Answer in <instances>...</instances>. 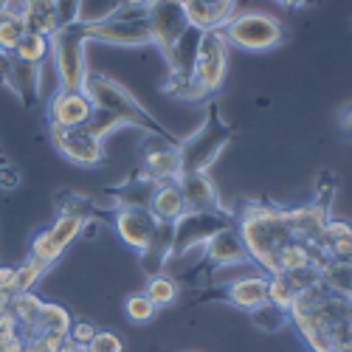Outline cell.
<instances>
[{
	"instance_id": "6da1fadb",
	"label": "cell",
	"mask_w": 352,
	"mask_h": 352,
	"mask_svg": "<svg viewBox=\"0 0 352 352\" xmlns=\"http://www.w3.org/2000/svg\"><path fill=\"white\" fill-rule=\"evenodd\" d=\"M237 231L245 243V251L268 276H276L279 254L285 245L296 243L299 234L293 231L287 209L274 206V203H245L243 214L237 217ZM305 243V240H302Z\"/></svg>"
},
{
	"instance_id": "7a4b0ae2",
	"label": "cell",
	"mask_w": 352,
	"mask_h": 352,
	"mask_svg": "<svg viewBox=\"0 0 352 352\" xmlns=\"http://www.w3.org/2000/svg\"><path fill=\"white\" fill-rule=\"evenodd\" d=\"M85 96L91 99L94 107L116 116V119L122 122V127H138L144 130L146 135H153V138H164V141H172V144H181L178 135H172L155 116L146 110L127 87L122 82H116L99 71H87V79H85Z\"/></svg>"
},
{
	"instance_id": "3957f363",
	"label": "cell",
	"mask_w": 352,
	"mask_h": 352,
	"mask_svg": "<svg viewBox=\"0 0 352 352\" xmlns=\"http://www.w3.org/2000/svg\"><path fill=\"white\" fill-rule=\"evenodd\" d=\"M237 135L226 119H223V110L214 99L206 102V119L203 124L181 138L178 144V155H181V175H195V172H209L212 164L220 158V153L228 146V141Z\"/></svg>"
},
{
	"instance_id": "277c9868",
	"label": "cell",
	"mask_w": 352,
	"mask_h": 352,
	"mask_svg": "<svg viewBox=\"0 0 352 352\" xmlns=\"http://www.w3.org/2000/svg\"><path fill=\"white\" fill-rule=\"evenodd\" d=\"M51 43V63L56 71V79H60V87L65 91H82L85 79H87V60H85V48H87V34L82 32V25H63L48 37Z\"/></svg>"
},
{
	"instance_id": "5b68a950",
	"label": "cell",
	"mask_w": 352,
	"mask_h": 352,
	"mask_svg": "<svg viewBox=\"0 0 352 352\" xmlns=\"http://www.w3.org/2000/svg\"><path fill=\"white\" fill-rule=\"evenodd\" d=\"M220 34H223L226 45L251 51V54H262V51L276 48L285 40V28L276 17H271L265 12H245V14H234L220 28Z\"/></svg>"
},
{
	"instance_id": "8992f818",
	"label": "cell",
	"mask_w": 352,
	"mask_h": 352,
	"mask_svg": "<svg viewBox=\"0 0 352 352\" xmlns=\"http://www.w3.org/2000/svg\"><path fill=\"white\" fill-rule=\"evenodd\" d=\"M237 223L231 209L226 212H184L172 223V259L189 254L197 245H206L217 231Z\"/></svg>"
},
{
	"instance_id": "52a82bcc",
	"label": "cell",
	"mask_w": 352,
	"mask_h": 352,
	"mask_svg": "<svg viewBox=\"0 0 352 352\" xmlns=\"http://www.w3.org/2000/svg\"><path fill=\"white\" fill-rule=\"evenodd\" d=\"M85 223L87 220H82L79 214L60 212V217H56L51 226L34 231L32 243H28V256L34 262H40L43 268H51L54 262L63 256V251L85 231Z\"/></svg>"
},
{
	"instance_id": "ba28073f",
	"label": "cell",
	"mask_w": 352,
	"mask_h": 352,
	"mask_svg": "<svg viewBox=\"0 0 352 352\" xmlns=\"http://www.w3.org/2000/svg\"><path fill=\"white\" fill-rule=\"evenodd\" d=\"M82 32L87 40L107 43V45H122V48H138V45H153V32L146 20H119V17H94V20H79Z\"/></svg>"
},
{
	"instance_id": "9c48e42d",
	"label": "cell",
	"mask_w": 352,
	"mask_h": 352,
	"mask_svg": "<svg viewBox=\"0 0 352 352\" xmlns=\"http://www.w3.org/2000/svg\"><path fill=\"white\" fill-rule=\"evenodd\" d=\"M48 138L54 150L76 166L94 169L104 164V141L91 135L85 127H48Z\"/></svg>"
},
{
	"instance_id": "30bf717a",
	"label": "cell",
	"mask_w": 352,
	"mask_h": 352,
	"mask_svg": "<svg viewBox=\"0 0 352 352\" xmlns=\"http://www.w3.org/2000/svg\"><path fill=\"white\" fill-rule=\"evenodd\" d=\"M228 68V45L220 32H203L197 56H195V79L206 87V94H217L226 82Z\"/></svg>"
},
{
	"instance_id": "8fae6325",
	"label": "cell",
	"mask_w": 352,
	"mask_h": 352,
	"mask_svg": "<svg viewBox=\"0 0 352 352\" xmlns=\"http://www.w3.org/2000/svg\"><path fill=\"white\" fill-rule=\"evenodd\" d=\"M146 23H150V32H153V45H158L164 60L189 28L184 3H178V0H150Z\"/></svg>"
},
{
	"instance_id": "7c38bea8",
	"label": "cell",
	"mask_w": 352,
	"mask_h": 352,
	"mask_svg": "<svg viewBox=\"0 0 352 352\" xmlns=\"http://www.w3.org/2000/svg\"><path fill=\"white\" fill-rule=\"evenodd\" d=\"M141 172L155 184H169L181 178V155H178V144L153 138L144 141L141 146Z\"/></svg>"
},
{
	"instance_id": "4fadbf2b",
	"label": "cell",
	"mask_w": 352,
	"mask_h": 352,
	"mask_svg": "<svg viewBox=\"0 0 352 352\" xmlns=\"http://www.w3.org/2000/svg\"><path fill=\"white\" fill-rule=\"evenodd\" d=\"M94 113L91 99L85 96V91H65L56 87V94L48 99L45 122L48 127H82Z\"/></svg>"
},
{
	"instance_id": "5bb4252c",
	"label": "cell",
	"mask_w": 352,
	"mask_h": 352,
	"mask_svg": "<svg viewBox=\"0 0 352 352\" xmlns=\"http://www.w3.org/2000/svg\"><path fill=\"white\" fill-rule=\"evenodd\" d=\"M113 228L124 245H130L133 251L141 254L146 245H150L153 234L158 231V220L153 217L150 209H116Z\"/></svg>"
},
{
	"instance_id": "9a60e30c",
	"label": "cell",
	"mask_w": 352,
	"mask_h": 352,
	"mask_svg": "<svg viewBox=\"0 0 352 352\" xmlns=\"http://www.w3.org/2000/svg\"><path fill=\"white\" fill-rule=\"evenodd\" d=\"M200 299H220L240 310H251L268 299V276H243L237 282H228L220 290L200 293Z\"/></svg>"
},
{
	"instance_id": "2e32d148",
	"label": "cell",
	"mask_w": 352,
	"mask_h": 352,
	"mask_svg": "<svg viewBox=\"0 0 352 352\" xmlns=\"http://www.w3.org/2000/svg\"><path fill=\"white\" fill-rule=\"evenodd\" d=\"M186 212H226L228 206L223 203L214 181L209 178V172H195V175H181L178 178Z\"/></svg>"
},
{
	"instance_id": "e0dca14e",
	"label": "cell",
	"mask_w": 352,
	"mask_h": 352,
	"mask_svg": "<svg viewBox=\"0 0 352 352\" xmlns=\"http://www.w3.org/2000/svg\"><path fill=\"white\" fill-rule=\"evenodd\" d=\"M203 256H206V265L212 268H226V265H243L248 262V251H245V243L237 231V223L217 231L214 237L203 245Z\"/></svg>"
},
{
	"instance_id": "ac0fdd59",
	"label": "cell",
	"mask_w": 352,
	"mask_h": 352,
	"mask_svg": "<svg viewBox=\"0 0 352 352\" xmlns=\"http://www.w3.org/2000/svg\"><path fill=\"white\" fill-rule=\"evenodd\" d=\"M155 186H158V184L150 181V178H146V175L138 169V172L130 175L127 181L102 189V195L110 197L113 209H150V200H153V195H155Z\"/></svg>"
},
{
	"instance_id": "d6986e66",
	"label": "cell",
	"mask_w": 352,
	"mask_h": 352,
	"mask_svg": "<svg viewBox=\"0 0 352 352\" xmlns=\"http://www.w3.org/2000/svg\"><path fill=\"white\" fill-rule=\"evenodd\" d=\"M237 0H184V12L192 28L197 32H220L234 17Z\"/></svg>"
},
{
	"instance_id": "ffe728a7",
	"label": "cell",
	"mask_w": 352,
	"mask_h": 352,
	"mask_svg": "<svg viewBox=\"0 0 352 352\" xmlns=\"http://www.w3.org/2000/svg\"><path fill=\"white\" fill-rule=\"evenodd\" d=\"M14 56V54H12ZM43 65H32V63H23V60H12V71H9V79H6V87L9 91L25 104V107H32L37 99H40V74Z\"/></svg>"
},
{
	"instance_id": "44dd1931",
	"label": "cell",
	"mask_w": 352,
	"mask_h": 352,
	"mask_svg": "<svg viewBox=\"0 0 352 352\" xmlns=\"http://www.w3.org/2000/svg\"><path fill=\"white\" fill-rule=\"evenodd\" d=\"M318 251L324 254V259L352 262V226L341 220H330L318 237Z\"/></svg>"
},
{
	"instance_id": "7402d4cb",
	"label": "cell",
	"mask_w": 352,
	"mask_h": 352,
	"mask_svg": "<svg viewBox=\"0 0 352 352\" xmlns=\"http://www.w3.org/2000/svg\"><path fill=\"white\" fill-rule=\"evenodd\" d=\"M138 256H141V268L146 276L164 274V265L172 259V223H158V231L153 234L150 245Z\"/></svg>"
},
{
	"instance_id": "603a6c76",
	"label": "cell",
	"mask_w": 352,
	"mask_h": 352,
	"mask_svg": "<svg viewBox=\"0 0 352 352\" xmlns=\"http://www.w3.org/2000/svg\"><path fill=\"white\" fill-rule=\"evenodd\" d=\"M150 212L158 223H175L184 212H186V203L181 195L178 181H169V184H158L155 195L150 200Z\"/></svg>"
},
{
	"instance_id": "cb8c5ba5",
	"label": "cell",
	"mask_w": 352,
	"mask_h": 352,
	"mask_svg": "<svg viewBox=\"0 0 352 352\" xmlns=\"http://www.w3.org/2000/svg\"><path fill=\"white\" fill-rule=\"evenodd\" d=\"M23 25H25V32L51 37L56 28H60V14H56V3H54V0H25Z\"/></svg>"
},
{
	"instance_id": "d4e9b609",
	"label": "cell",
	"mask_w": 352,
	"mask_h": 352,
	"mask_svg": "<svg viewBox=\"0 0 352 352\" xmlns=\"http://www.w3.org/2000/svg\"><path fill=\"white\" fill-rule=\"evenodd\" d=\"M40 307H43V299L37 296V293H20V296L9 299L6 316L14 321V327L20 333H28V330H34V321L40 316Z\"/></svg>"
},
{
	"instance_id": "484cf974",
	"label": "cell",
	"mask_w": 352,
	"mask_h": 352,
	"mask_svg": "<svg viewBox=\"0 0 352 352\" xmlns=\"http://www.w3.org/2000/svg\"><path fill=\"white\" fill-rule=\"evenodd\" d=\"M321 268V285H324L330 293L341 299H349L352 302V262H336V259H327Z\"/></svg>"
},
{
	"instance_id": "4316f807",
	"label": "cell",
	"mask_w": 352,
	"mask_h": 352,
	"mask_svg": "<svg viewBox=\"0 0 352 352\" xmlns=\"http://www.w3.org/2000/svg\"><path fill=\"white\" fill-rule=\"evenodd\" d=\"M74 324V316L68 313V307L56 305V302H43L40 307V316L34 321V330L40 333H54V336H68Z\"/></svg>"
},
{
	"instance_id": "83f0119b",
	"label": "cell",
	"mask_w": 352,
	"mask_h": 352,
	"mask_svg": "<svg viewBox=\"0 0 352 352\" xmlns=\"http://www.w3.org/2000/svg\"><path fill=\"white\" fill-rule=\"evenodd\" d=\"M144 296L150 299L158 310H161V307H172L175 302H178V296H181V285L175 282L172 276H166V274H155V276L146 279Z\"/></svg>"
},
{
	"instance_id": "f1b7e54d",
	"label": "cell",
	"mask_w": 352,
	"mask_h": 352,
	"mask_svg": "<svg viewBox=\"0 0 352 352\" xmlns=\"http://www.w3.org/2000/svg\"><path fill=\"white\" fill-rule=\"evenodd\" d=\"M161 94H166L172 99H181V102H209L212 99L206 94V87H203L195 76H189V79H172V76H166V82L161 85Z\"/></svg>"
},
{
	"instance_id": "f546056e",
	"label": "cell",
	"mask_w": 352,
	"mask_h": 352,
	"mask_svg": "<svg viewBox=\"0 0 352 352\" xmlns=\"http://www.w3.org/2000/svg\"><path fill=\"white\" fill-rule=\"evenodd\" d=\"M251 313V321L256 324V330H262V333H279L285 324H287V310H282V307H276L274 302H262V305H256V307H251L248 310Z\"/></svg>"
},
{
	"instance_id": "4dcf8cb0",
	"label": "cell",
	"mask_w": 352,
	"mask_h": 352,
	"mask_svg": "<svg viewBox=\"0 0 352 352\" xmlns=\"http://www.w3.org/2000/svg\"><path fill=\"white\" fill-rule=\"evenodd\" d=\"M51 54V43L48 37L43 34H34V32H25L14 48V56L23 63H32V65H43V60Z\"/></svg>"
},
{
	"instance_id": "1f68e13d",
	"label": "cell",
	"mask_w": 352,
	"mask_h": 352,
	"mask_svg": "<svg viewBox=\"0 0 352 352\" xmlns=\"http://www.w3.org/2000/svg\"><path fill=\"white\" fill-rule=\"evenodd\" d=\"M23 336V352H63L65 349V336H54V333H40V330H28Z\"/></svg>"
},
{
	"instance_id": "d6a6232c",
	"label": "cell",
	"mask_w": 352,
	"mask_h": 352,
	"mask_svg": "<svg viewBox=\"0 0 352 352\" xmlns=\"http://www.w3.org/2000/svg\"><path fill=\"white\" fill-rule=\"evenodd\" d=\"M45 271L48 268H43L32 256H28L23 265H14V296H20V293H34V285L45 276Z\"/></svg>"
},
{
	"instance_id": "836d02e7",
	"label": "cell",
	"mask_w": 352,
	"mask_h": 352,
	"mask_svg": "<svg viewBox=\"0 0 352 352\" xmlns=\"http://www.w3.org/2000/svg\"><path fill=\"white\" fill-rule=\"evenodd\" d=\"M299 290L293 285L285 274H276V276H268V302H274L276 307L282 310H290V305L296 302Z\"/></svg>"
},
{
	"instance_id": "e575fe53",
	"label": "cell",
	"mask_w": 352,
	"mask_h": 352,
	"mask_svg": "<svg viewBox=\"0 0 352 352\" xmlns=\"http://www.w3.org/2000/svg\"><path fill=\"white\" fill-rule=\"evenodd\" d=\"M124 313H127V318L133 321V324H146V321L155 318L158 307L146 299L144 293H133V296H127V302H124Z\"/></svg>"
},
{
	"instance_id": "d590c367",
	"label": "cell",
	"mask_w": 352,
	"mask_h": 352,
	"mask_svg": "<svg viewBox=\"0 0 352 352\" xmlns=\"http://www.w3.org/2000/svg\"><path fill=\"white\" fill-rule=\"evenodd\" d=\"M25 34V25L23 20H14V17H0V51L6 54H14L20 37Z\"/></svg>"
},
{
	"instance_id": "8d00e7d4",
	"label": "cell",
	"mask_w": 352,
	"mask_h": 352,
	"mask_svg": "<svg viewBox=\"0 0 352 352\" xmlns=\"http://www.w3.org/2000/svg\"><path fill=\"white\" fill-rule=\"evenodd\" d=\"M107 14L119 17V20H146V14H150V0H122V3L113 6Z\"/></svg>"
},
{
	"instance_id": "74e56055",
	"label": "cell",
	"mask_w": 352,
	"mask_h": 352,
	"mask_svg": "<svg viewBox=\"0 0 352 352\" xmlns=\"http://www.w3.org/2000/svg\"><path fill=\"white\" fill-rule=\"evenodd\" d=\"M85 349L87 352H124V344L113 330H96V336L91 338V344Z\"/></svg>"
},
{
	"instance_id": "f35d334b",
	"label": "cell",
	"mask_w": 352,
	"mask_h": 352,
	"mask_svg": "<svg viewBox=\"0 0 352 352\" xmlns=\"http://www.w3.org/2000/svg\"><path fill=\"white\" fill-rule=\"evenodd\" d=\"M94 336H96V327L91 324V321H87V318H74V324H71L65 341L68 344H76V346H87Z\"/></svg>"
},
{
	"instance_id": "ab89813d",
	"label": "cell",
	"mask_w": 352,
	"mask_h": 352,
	"mask_svg": "<svg viewBox=\"0 0 352 352\" xmlns=\"http://www.w3.org/2000/svg\"><path fill=\"white\" fill-rule=\"evenodd\" d=\"M54 3H56V14H60V28L82 20V0H54Z\"/></svg>"
},
{
	"instance_id": "60d3db41",
	"label": "cell",
	"mask_w": 352,
	"mask_h": 352,
	"mask_svg": "<svg viewBox=\"0 0 352 352\" xmlns=\"http://www.w3.org/2000/svg\"><path fill=\"white\" fill-rule=\"evenodd\" d=\"M12 296H14V268L12 265H0V307L6 310Z\"/></svg>"
},
{
	"instance_id": "b9f144b4",
	"label": "cell",
	"mask_w": 352,
	"mask_h": 352,
	"mask_svg": "<svg viewBox=\"0 0 352 352\" xmlns=\"http://www.w3.org/2000/svg\"><path fill=\"white\" fill-rule=\"evenodd\" d=\"M17 184H20V175L12 164L0 169V189H17Z\"/></svg>"
},
{
	"instance_id": "7bdbcfd3",
	"label": "cell",
	"mask_w": 352,
	"mask_h": 352,
	"mask_svg": "<svg viewBox=\"0 0 352 352\" xmlns=\"http://www.w3.org/2000/svg\"><path fill=\"white\" fill-rule=\"evenodd\" d=\"M12 60L14 56L6 54V51H0V85L6 87V79H9V71H12Z\"/></svg>"
},
{
	"instance_id": "ee69618b",
	"label": "cell",
	"mask_w": 352,
	"mask_h": 352,
	"mask_svg": "<svg viewBox=\"0 0 352 352\" xmlns=\"http://www.w3.org/2000/svg\"><path fill=\"white\" fill-rule=\"evenodd\" d=\"M341 133H344V135L352 141V102H349V104L341 110Z\"/></svg>"
},
{
	"instance_id": "f6af8a7d",
	"label": "cell",
	"mask_w": 352,
	"mask_h": 352,
	"mask_svg": "<svg viewBox=\"0 0 352 352\" xmlns=\"http://www.w3.org/2000/svg\"><path fill=\"white\" fill-rule=\"evenodd\" d=\"M276 3L287 9H310V6H321V0H276Z\"/></svg>"
},
{
	"instance_id": "bcb514c9",
	"label": "cell",
	"mask_w": 352,
	"mask_h": 352,
	"mask_svg": "<svg viewBox=\"0 0 352 352\" xmlns=\"http://www.w3.org/2000/svg\"><path fill=\"white\" fill-rule=\"evenodd\" d=\"M63 352H87V349H85V346H76V344H65Z\"/></svg>"
},
{
	"instance_id": "7dc6e473",
	"label": "cell",
	"mask_w": 352,
	"mask_h": 352,
	"mask_svg": "<svg viewBox=\"0 0 352 352\" xmlns=\"http://www.w3.org/2000/svg\"><path fill=\"white\" fill-rule=\"evenodd\" d=\"M3 166H9V158H6L3 153H0V169H3Z\"/></svg>"
},
{
	"instance_id": "c3c4849f",
	"label": "cell",
	"mask_w": 352,
	"mask_h": 352,
	"mask_svg": "<svg viewBox=\"0 0 352 352\" xmlns=\"http://www.w3.org/2000/svg\"><path fill=\"white\" fill-rule=\"evenodd\" d=\"M324 352H344V349H338V346H327Z\"/></svg>"
},
{
	"instance_id": "681fc988",
	"label": "cell",
	"mask_w": 352,
	"mask_h": 352,
	"mask_svg": "<svg viewBox=\"0 0 352 352\" xmlns=\"http://www.w3.org/2000/svg\"><path fill=\"white\" fill-rule=\"evenodd\" d=\"M3 318H6V310H3V307H0V324H3Z\"/></svg>"
},
{
	"instance_id": "f907efd6",
	"label": "cell",
	"mask_w": 352,
	"mask_h": 352,
	"mask_svg": "<svg viewBox=\"0 0 352 352\" xmlns=\"http://www.w3.org/2000/svg\"><path fill=\"white\" fill-rule=\"evenodd\" d=\"M349 349H352V333H349Z\"/></svg>"
},
{
	"instance_id": "816d5d0a",
	"label": "cell",
	"mask_w": 352,
	"mask_h": 352,
	"mask_svg": "<svg viewBox=\"0 0 352 352\" xmlns=\"http://www.w3.org/2000/svg\"><path fill=\"white\" fill-rule=\"evenodd\" d=\"M0 12H3V0H0Z\"/></svg>"
},
{
	"instance_id": "f5cc1de1",
	"label": "cell",
	"mask_w": 352,
	"mask_h": 352,
	"mask_svg": "<svg viewBox=\"0 0 352 352\" xmlns=\"http://www.w3.org/2000/svg\"><path fill=\"white\" fill-rule=\"evenodd\" d=\"M178 3H184V0H178Z\"/></svg>"
}]
</instances>
